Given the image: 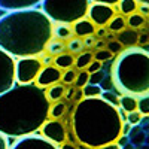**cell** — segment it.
Instances as JSON below:
<instances>
[{"label": "cell", "instance_id": "cell-44", "mask_svg": "<svg viewBox=\"0 0 149 149\" xmlns=\"http://www.w3.org/2000/svg\"><path fill=\"white\" fill-rule=\"evenodd\" d=\"M140 12H142V15H143V17L148 18V12H149V9H148V3H142V6H140Z\"/></svg>", "mask_w": 149, "mask_h": 149}, {"label": "cell", "instance_id": "cell-11", "mask_svg": "<svg viewBox=\"0 0 149 149\" xmlns=\"http://www.w3.org/2000/svg\"><path fill=\"white\" fill-rule=\"evenodd\" d=\"M61 81V70L57 69L55 66H45L42 67L39 76L36 78V85L48 88L49 85H54Z\"/></svg>", "mask_w": 149, "mask_h": 149}, {"label": "cell", "instance_id": "cell-7", "mask_svg": "<svg viewBox=\"0 0 149 149\" xmlns=\"http://www.w3.org/2000/svg\"><path fill=\"white\" fill-rule=\"evenodd\" d=\"M15 84V58L0 49V94L10 90Z\"/></svg>", "mask_w": 149, "mask_h": 149}, {"label": "cell", "instance_id": "cell-26", "mask_svg": "<svg viewBox=\"0 0 149 149\" xmlns=\"http://www.w3.org/2000/svg\"><path fill=\"white\" fill-rule=\"evenodd\" d=\"M81 90H82V95L84 97H100V94L103 93L100 86L94 85V84H86Z\"/></svg>", "mask_w": 149, "mask_h": 149}, {"label": "cell", "instance_id": "cell-34", "mask_svg": "<svg viewBox=\"0 0 149 149\" xmlns=\"http://www.w3.org/2000/svg\"><path fill=\"white\" fill-rule=\"evenodd\" d=\"M106 76V72L103 70V69H100L98 72H94V73H90V81H88V84H94V85H98L102 81H103V78Z\"/></svg>", "mask_w": 149, "mask_h": 149}, {"label": "cell", "instance_id": "cell-13", "mask_svg": "<svg viewBox=\"0 0 149 149\" xmlns=\"http://www.w3.org/2000/svg\"><path fill=\"white\" fill-rule=\"evenodd\" d=\"M73 34L76 36V37H81V39H84V37L86 36H91L95 33V24L93 21H90L88 18H81L78 19L76 22H73Z\"/></svg>", "mask_w": 149, "mask_h": 149}, {"label": "cell", "instance_id": "cell-43", "mask_svg": "<svg viewBox=\"0 0 149 149\" xmlns=\"http://www.w3.org/2000/svg\"><path fill=\"white\" fill-rule=\"evenodd\" d=\"M137 43H140L142 46H143V43L148 45V34H146V33H145V34H139V37H137Z\"/></svg>", "mask_w": 149, "mask_h": 149}, {"label": "cell", "instance_id": "cell-29", "mask_svg": "<svg viewBox=\"0 0 149 149\" xmlns=\"http://www.w3.org/2000/svg\"><path fill=\"white\" fill-rule=\"evenodd\" d=\"M137 112H140L143 116L149 115V94L137 98Z\"/></svg>", "mask_w": 149, "mask_h": 149}, {"label": "cell", "instance_id": "cell-3", "mask_svg": "<svg viewBox=\"0 0 149 149\" xmlns=\"http://www.w3.org/2000/svg\"><path fill=\"white\" fill-rule=\"evenodd\" d=\"M122 122L124 116L119 109L102 97H84L72 115L74 139L90 149L115 143L122 136Z\"/></svg>", "mask_w": 149, "mask_h": 149}, {"label": "cell", "instance_id": "cell-30", "mask_svg": "<svg viewBox=\"0 0 149 149\" xmlns=\"http://www.w3.org/2000/svg\"><path fill=\"white\" fill-rule=\"evenodd\" d=\"M88 81H90V73L86 70H81V72H78L76 79H74L73 85L76 86V88H84V86L88 84Z\"/></svg>", "mask_w": 149, "mask_h": 149}, {"label": "cell", "instance_id": "cell-23", "mask_svg": "<svg viewBox=\"0 0 149 149\" xmlns=\"http://www.w3.org/2000/svg\"><path fill=\"white\" fill-rule=\"evenodd\" d=\"M127 21V27L130 29H134V30H137V29H142L143 26H146V17H143L142 14H139V12H134V14H130L128 18L125 19Z\"/></svg>", "mask_w": 149, "mask_h": 149}, {"label": "cell", "instance_id": "cell-6", "mask_svg": "<svg viewBox=\"0 0 149 149\" xmlns=\"http://www.w3.org/2000/svg\"><path fill=\"white\" fill-rule=\"evenodd\" d=\"M43 64L37 57H22L15 61V82L26 85L36 82Z\"/></svg>", "mask_w": 149, "mask_h": 149}, {"label": "cell", "instance_id": "cell-31", "mask_svg": "<svg viewBox=\"0 0 149 149\" xmlns=\"http://www.w3.org/2000/svg\"><path fill=\"white\" fill-rule=\"evenodd\" d=\"M125 115H127V116H125V121L130 124L131 127L140 124V121L143 119V115L140 113V112H137V110H133V112H130V113H125Z\"/></svg>", "mask_w": 149, "mask_h": 149}, {"label": "cell", "instance_id": "cell-12", "mask_svg": "<svg viewBox=\"0 0 149 149\" xmlns=\"http://www.w3.org/2000/svg\"><path fill=\"white\" fill-rule=\"evenodd\" d=\"M42 3V0H0V9L2 10H24L34 9Z\"/></svg>", "mask_w": 149, "mask_h": 149}, {"label": "cell", "instance_id": "cell-4", "mask_svg": "<svg viewBox=\"0 0 149 149\" xmlns=\"http://www.w3.org/2000/svg\"><path fill=\"white\" fill-rule=\"evenodd\" d=\"M113 88L121 95L142 97L149 94V52L143 46L122 49L110 66Z\"/></svg>", "mask_w": 149, "mask_h": 149}, {"label": "cell", "instance_id": "cell-48", "mask_svg": "<svg viewBox=\"0 0 149 149\" xmlns=\"http://www.w3.org/2000/svg\"><path fill=\"white\" fill-rule=\"evenodd\" d=\"M106 46V43L100 39V40H95V43H94V48H97V49H102V48H104Z\"/></svg>", "mask_w": 149, "mask_h": 149}, {"label": "cell", "instance_id": "cell-18", "mask_svg": "<svg viewBox=\"0 0 149 149\" xmlns=\"http://www.w3.org/2000/svg\"><path fill=\"white\" fill-rule=\"evenodd\" d=\"M45 51L48 52V55H51V57H57L60 54H63L66 52V43L63 40H58V39H52L49 40L45 46Z\"/></svg>", "mask_w": 149, "mask_h": 149}, {"label": "cell", "instance_id": "cell-46", "mask_svg": "<svg viewBox=\"0 0 149 149\" xmlns=\"http://www.w3.org/2000/svg\"><path fill=\"white\" fill-rule=\"evenodd\" d=\"M42 61V64L43 66H51V63H52V57L51 55H48V57H45L43 60H40Z\"/></svg>", "mask_w": 149, "mask_h": 149}, {"label": "cell", "instance_id": "cell-10", "mask_svg": "<svg viewBox=\"0 0 149 149\" xmlns=\"http://www.w3.org/2000/svg\"><path fill=\"white\" fill-rule=\"evenodd\" d=\"M86 15H88V19L93 21L95 26L104 27L113 18L115 9H113V6H109L104 3H93V5H90L88 10H86Z\"/></svg>", "mask_w": 149, "mask_h": 149}, {"label": "cell", "instance_id": "cell-36", "mask_svg": "<svg viewBox=\"0 0 149 149\" xmlns=\"http://www.w3.org/2000/svg\"><path fill=\"white\" fill-rule=\"evenodd\" d=\"M100 69H102V63H100V61H97V60H94V58H93V61L90 63V66L86 67L85 70L88 72V73H94V72H98Z\"/></svg>", "mask_w": 149, "mask_h": 149}, {"label": "cell", "instance_id": "cell-20", "mask_svg": "<svg viewBox=\"0 0 149 149\" xmlns=\"http://www.w3.org/2000/svg\"><path fill=\"white\" fill-rule=\"evenodd\" d=\"M118 107H121L125 113L137 110V97L133 95H121L118 98Z\"/></svg>", "mask_w": 149, "mask_h": 149}, {"label": "cell", "instance_id": "cell-5", "mask_svg": "<svg viewBox=\"0 0 149 149\" xmlns=\"http://www.w3.org/2000/svg\"><path fill=\"white\" fill-rule=\"evenodd\" d=\"M90 0H42V12L55 24H73L86 15Z\"/></svg>", "mask_w": 149, "mask_h": 149}, {"label": "cell", "instance_id": "cell-37", "mask_svg": "<svg viewBox=\"0 0 149 149\" xmlns=\"http://www.w3.org/2000/svg\"><path fill=\"white\" fill-rule=\"evenodd\" d=\"M95 40H97V37H95L94 34L84 37V39H82V42H84V48H94V43H95Z\"/></svg>", "mask_w": 149, "mask_h": 149}, {"label": "cell", "instance_id": "cell-8", "mask_svg": "<svg viewBox=\"0 0 149 149\" xmlns=\"http://www.w3.org/2000/svg\"><path fill=\"white\" fill-rule=\"evenodd\" d=\"M40 131H42V136L46 140L52 142L58 146L66 143V140H67L66 127H64V124L58 119H49V121L46 119L43 122V125L40 127Z\"/></svg>", "mask_w": 149, "mask_h": 149}, {"label": "cell", "instance_id": "cell-22", "mask_svg": "<svg viewBox=\"0 0 149 149\" xmlns=\"http://www.w3.org/2000/svg\"><path fill=\"white\" fill-rule=\"evenodd\" d=\"M116 5H118V10L121 12L122 15L134 14V12H137V9H139V2L137 0H119Z\"/></svg>", "mask_w": 149, "mask_h": 149}, {"label": "cell", "instance_id": "cell-19", "mask_svg": "<svg viewBox=\"0 0 149 149\" xmlns=\"http://www.w3.org/2000/svg\"><path fill=\"white\" fill-rule=\"evenodd\" d=\"M66 110H67V104L64 102H54L49 104V112H48V118L51 119H60L66 115Z\"/></svg>", "mask_w": 149, "mask_h": 149}, {"label": "cell", "instance_id": "cell-28", "mask_svg": "<svg viewBox=\"0 0 149 149\" xmlns=\"http://www.w3.org/2000/svg\"><path fill=\"white\" fill-rule=\"evenodd\" d=\"M93 58L97 60V61H100V63H104V61H109V60H113L115 55L109 52L106 48H102V49H97V51L93 54Z\"/></svg>", "mask_w": 149, "mask_h": 149}, {"label": "cell", "instance_id": "cell-21", "mask_svg": "<svg viewBox=\"0 0 149 149\" xmlns=\"http://www.w3.org/2000/svg\"><path fill=\"white\" fill-rule=\"evenodd\" d=\"M93 61V52L91 51H82L81 54H78V57H74V69L76 70H85L90 66V63Z\"/></svg>", "mask_w": 149, "mask_h": 149}, {"label": "cell", "instance_id": "cell-41", "mask_svg": "<svg viewBox=\"0 0 149 149\" xmlns=\"http://www.w3.org/2000/svg\"><path fill=\"white\" fill-rule=\"evenodd\" d=\"M97 149H122L116 142L115 143H109V145H104V146H100V148H97Z\"/></svg>", "mask_w": 149, "mask_h": 149}, {"label": "cell", "instance_id": "cell-32", "mask_svg": "<svg viewBox=\"0 0 149 149\" xmlns=\"http://www.w3.org/2000/svg\"><path fill=\"white\" fill-rule=\"evenodd\" d=\"M106 49H107V51L109 52H112V54H113V55H118L121 51H122V49H124V46L115 39V40H109L107 42V45L104 46Z\"/></svg>", "mask_w": 149, "mask_h": 149}, {"label": "cell", "instance_id": "cell-24", "mask_svg": "<svg viewBox=\"0 0 149 149\" xmlns=\"http://www.w3.org/2000/svg\"><path fill=\"white\" fill-rule=\"evenodd\" d=\"M106 26H107L109 31L119 33V31H122L124 29L127 27V21H125V18H124L122 15H113V18H112Z\"/></svg>", "mask_w": 149, "mask_h": 149}, {"label": "cell", "instance_id": "cell-1", "mask_svg": "<svg viewBox=\"0 0 149 149\" xmlns=\"http://www.w3.org/2000/svg\"><path fill=\"white\" fill-rule=\"evenodd\" d=\"M49 104L42 86L14 85L0 94V133L12 139L34 134L48 119Z\"/></svg>", "mask_w": 149, "mask_h": 149}, {"label": "cell", "instance_id": "cell-14", "mask_svg": "<svg viewBox=\"0 0 149 149\" xmlns=\"http://www.w3.org/2000/svg\"><path fill=\"white\" fill-rule=\"evenodd\" d=\"M137 37H139V33L137 30H134V29H130V27H125L122 31L118 33L116 36V40L122 45V46H136L137 45Z\"/></svg>", "mask_w": 149, "mask_h": 149}, {"label": "cell", "instance_id": "cell-42", "mask_svg": "<svg viewBox=\"0 0 149 149\" xmlns=\"http://www.w3.org/2000/svg\"><path fill=\"white\" fill-rule=\"evenodd\" d=\"M130 128H131V125H130L128 122H122V128H121L122 136H127V134H128V131H130Z\"/></svg>", "mask_w": 149, "mask_h": 149}, {"label": "cell", "instance_id": "cell-25", "mask_svg": "<svg viewBox=\"0 0 149 149\" xmlns=\"http://www.w3.org/2000/svg\"><path fill=\"white\" fill-rule=\"evenodd\" d=\"M84 49L85 48H84V42H82L81 37H72V39H69L67 43H66V51L70 52L72 55L81 54Z\"/></svg>", "mask_w": 149, "mask_h": 149}, {"label": "cell", "instance_id": "cell-17", "mask_svg": "<svg viewBox=\"0 0 149 149\" xmlns=\"http://www.w3.org/2000/svg\"><path fill=\"white\" fill-rule=\"evenodd\" d=\"M52 63L57 69L60 70H67L70 67H73V63H74V55H72L70 52H63V54H60L57 57L52 58Z\"/></svg>", "mask_w": 149, "mask_h": 149}, {"label": "cell", "instance_id": "cell-9", "mask_svg": "<svg viewBox=\"0 0 149 149\" xmlns=\"http://www.w3.org/2000/svg\"><path fill=\"white\" fill-rule=\"evenodd\" d=\"M9 149H60L58 145L46 140L43 136H37V134H29L19 137Z\"/></svg>", "mask_w": 149, "mask_h": 149}, {"label": "cell", "instance_id": "cell-40", "mask_svg": "<svg viewBox=\"0 0 149 149\" xmlns=\"http://www.w3.org/2000/svg\"><path fill=\"white\" fill-rule=\"evenodd\" d=\"M90 2H93V3H104V5H109V6H113L119 2V0H90Z\"/></svg>", "mask_w": 149, "mask_h": 149}, {"label": "cell", "instance_id": "cell-27", "mask_svg": "<svg viewBox=\"0 0 149 149\" xmlns=\"http://www.w3.org/2000/svg\"><path fill=\"white\" fill-rule=\"evenodd\" d=\"M76 74H78V70L73 67L61 72V82H63V85H73L74 79H76Z\"/></svg>", "mask_w": 149, "mask_h": 149}, {"label": "cell", "instance_id": "cell-33", "mask_svg": "<svg viewBox=\"0 0 149 149\" xmlns=\"http://www.w3.org/2000/svg\"><path fill=\"white\" fill-rule=\"evenodd\" d=\"M100 97L103 98V100H106L107 103H110V104H113V106H116L118 107V95L113 93V91H103L102 94H100Z\"/></svg>", "mask_w": 149, "mask_h": 149}, {"label": "cell", "instance_id": "cell-50", "mask_svg": "<svg viewBox=\"0 0 149 149\" xmlns=\"http://www.w3.org/2000/svg\"><path fill=\"white\" fill-rule=\"evenodd\" d=\"M137 2H140V3H149V0H137Z\"/></svg>", "mask_w": 149, "mask_h": 149}, {"label": "cell", "instance_id": "cell-35", "mask_svg": "<svg viewBox=\"0 0 149 149\" xmlns=\"http://www.w3.org/2000/svg\"><path fill=\"white\" fill-rule=\"evenodd\" d=\"M98 86L102 88V91H112L113 90V82H112L110 74H106V76L103 78V81L98 84Z\"/></svg>", "mask_w": 149, "mask_h": 149}, {"label": "cell", "instance_id": "cell-38", "mask_svg": "<svg viewBox=\"0 0 149 149\" xmlns=\"http://www.w3.org/2000/svg\"><path fill=\"white\" fill-rule=\"evenodd\" d=\"M9 140L6 136H3L2 133H0V149H9Z\"/></svg>", "mask_w": 149, "mask_h": 149}, {"label": "cell", "instance_id": "cell-45", "mask_svg": "<svg viewBox=\"0 0 149 149\" xmlns=\"http://www.w3.org/2000/svg\"><path fill=\"white\" fill-rule=\"evenodd\" d=\"M60 149H79V148L72 143H63V145H60Z\"/></svg>", "mask_w": 149, "mask_h": 149}, {"label": "cell", "instance_id": "cell-39", "mask_svg": "<svg viewBox=\"0 0 149 149\" xmlns=\"http://www.w3.org/2000/svg\"><path fill=\"white\" fill-rule=\"evenodd\" d=\"M106 33H107V30H106L104 27H98V29H95L94 36L97 37V39H103V37L106 36Z\"/></svg>", "mask_w": 149, "mask_h": 149}, {"label": "cell", "instance_id": "cell-15", "mask_svg": "<svg viewBox=\"0 0 149 149\" xmlns=\"http://www.w3.org/2000/svg\"><path fill=\"white\" fill-rule=\"evenodd\" d=\"M74 34L73 30L70 27V24H57V26H52V37L58 40H69L72 39Z\"/></svg>", "mask_w": 149, "mask_h": 149}, {"label": "cell", "instance_id": "cell-16", "mask_svg": "<svg viewBox=\"0 0 149 149\" xmlns=\"http://www.w3.org/2000/svg\"><path fill=\"white\" fill-rule=\"evenodd\" d=\"M64 91H66V85L57 82L54 85H49L48 88L45 90V94L48 97V100L51 103H54V102H58V100H61V98L64 97Z\"/></svg>", "mask_w": 149, "mask_h": 149}, {"label": "cell", "instance_id": "cell-49", "mask_svg": "<svg viewBox=\"0 0 149 149\" xmlns=\"http://www.w3.org/2000/svg\"><path fill=\"white\" fill-rule=\"evenodd\" d=\"M104 37H106V39H109V40H115V39H116V36H115L113 33H112V31H110V33H106V36H104Z\"/></svg>", "mask_w": 149, "mask_h": 149}, {"label": "cell", "instance_id": "cell-2", "mask_svg": "<svg viewBox=\"0 0 149 149\" xmlns=\"http://www.w3.org/2000/svg\"><path fill=\"white\" fill-rule=\"evenodd\" d=\"M52 26L37 8L8 12L0 17V49L14 58L37 57L52 39Z\"/></svg>", "mask_w": 149, "mask_h": 149}, {"label": "cell", "instance_id": "cell-47", "mask_svg": "<svg viewBox=\"0 0 149 149\" xmlns=\"http://www.w3.org/2000/svg\"><path fill=\"white\" fill-rule=\"evenodd\" d=\"M79 91L78 93H74V95H73V98H74V100H76V102H79V100H82V98H84V95H82V90L81 88H78Z\"/></svg>", "mask_w": 149, "mask_h": 149}]
</instances>
